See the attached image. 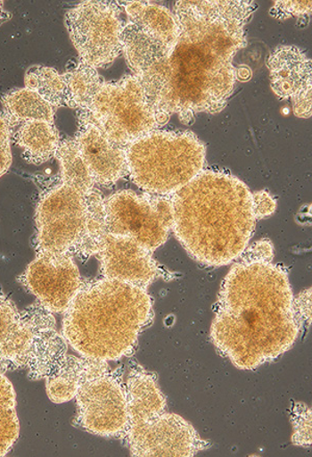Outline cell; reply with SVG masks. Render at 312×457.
Segmentation results:
<instances>
[{
	"mask_svg": "<svg viewBox=\"0 0 312 457\" xmlns=\"http://www.w3.org/2000/svg\"><path fill=\"white\" fill-rule=\"evenodd\" d=\"M256 8L248 0L175 3L178 37L167 52L125 23L122 53L162 124L174 114L187 124L199 112L226 108L236 81L234 56L247 46L245 28Z\"/></svg>",
	"mask_w": 312,
	"mask_h": 457,
	"instance_id": "6da1fadb",
	"label": "cell"
},
{
	"mask_svg": "<svg viewBox=\"0 0 312 457\" xmlns=\"http://www.w3.org/2000/svg\"><path fill=\"white\" fill-rule=\"evenodd\" d=\"M300 330L284 269L245 261L231 267L210 328L218 352L237 369L252 371L289 352Z\"/></svg>",
	"mask_w": 312,
	"mask_h": 457,
	"instance_id": "7a4b0ae2",
	"label": "cell"
},
{
	"mask_svg": "<svg viewBox=\"0 0 312 457\" xmlns=\"http://www.w3.org/2000/svg\"><path fill=\"white\" fill-rule=\"evenodd\" d=\"M170 198L173 234L193 260L221 267L241 258L256 219L252 193L240 179L208 169Z\"/></svg>",
	"mask_w": 312,
	"mask_h": 457,
	"instance_id": "3957f363",
	"label": "cell"
},
{
	"mask_svg": "<svg viewBox=\"0 0 312 457\" xmlns=\"http://www.w3.org/2000/svg\"><path fill=\"white\" fill-rule=\"evenodd\" d=\"M152 314L147 289L103 278L80 287L65 312L62 335L81 358L115 361L133 353Z\"/></svg>",
	"mask_w": 312,
	"mask_h": 457,
	"instance_id": "277c9868",
	"label": "cell"
},
{
	"mask_svg": "<svg viewBox=\"0 0 312 457\" xmlns=\"http://www.w3.org/2000/svg\"><path fill=\"white\" fill-rule=\"evenodd\" d=\"M128 425L124 437L136 457H192L209 443L183 417L167 411V399L153 374L140 366L127 379Z\"/></svg>",
	"mask_w": 312,
	"mask_h": 457,
	"instance_id": "5b68a950",
	"label": "cell"
},
{
	"mask_svg": "<svg viewBox=\"0 0 312 457\" xmlns=\"http://www.w3.org/2000/svg\"><path fill=\"white\" fill-rule=\"evenodd\" d=\"M205 154L192 131L154 129L125 148L131 180L159 196H171L204 170Z\"/></svg>",
	"mask_w": 312,
	"mask_h": 457,
	"instance_id": "8992f818",
	"label": "cell"
},
{
	"mask_svg": "<svg viewBox=\"0 0 312 457\" xmlns=\"http://www.w3.org/2000/svg\"><path fill=\"white\" fill-rule=\"evenodd\" d=\"M83 111L114 145L124 149L142 136L164 127L135 75L118 81L103 80Z\"/></svg>",
	"mask_w": 312,
	"mask_h": 457,
	"instance_id": "52a82bcc",
	"label": "cell"
},
{
	"mask_svg": "<svg viewBox=\"0 0 312 457\" xmlns=\"http://www.w3.org/2000/svg\"><path fill=\"white\" fill-rule=\"evenodd\" d=\"M75 398L78 423L87 433L124 437L128 425L127 384L109 362L83 358Z\"/></svg>",
	"mask_w": 312,
	"mask_h": 457,
	"instance_id": "ba28073f",
	"label": "cell"
},
{
	"mask_svg": "<svg viewBox=\"0 0 312 457\" xmlns=\"http://www.w3.org/2000/svg\"><path fill=\"white\" fill-rule=\"evenodd\" d=\"M35 221L37 253L78 255L86 228L84 194L61 180L50 186L37 202Z\"/></svg>",
	"mask_w": 312,
	"mask_h": 457,
	"instance_id": "9c48e42d",
	"label": "cell"
},
{
	"mask_svg": "<svg viewBox=\"0 0 312 457\" xmlns=\"http://www.w3.org/2000/svg\"><path fill=\"white\" fill-rule=\"evenodd\" d=\"M106 233L133 237L152 253L172 230L170 196L122 190L104 197Z\"/></svg>",
	"mask_w": 312,
	"mask_h": 457,
	"instance_id": "30bf717a",
	"label": "cell"
},
{
	"mask_svg": "<svg viewBox=\"0 0 312 457\" xmlns=\"http://www.w3.org/2000/svg\"><path fill=\"white\" fill-rule=\"evenodd\" d=\"M121 12L119 3L97 0H86L67 11L65 24L79 61L97 71L116 61L122 53Z\"/></svg>",
	"mask_w": 312,
	"mask_h": 457,
	"instance_id": "8fae6325",
	"label": "cell"
},
{
	"mask_svg": "<svg viewBox=\"0 0 312 457\" xmlns=\"http://www.w3.org/2000/svg\"><path fill=\"white\" fill-rule=\"evenodd\" d=\"M53 322V312L40 303L19 311L0 292V373L30 370L39 353L41 337Z\"/></svg>",
	"mask_w": 312,
	"mask_h": 457,
	"instance_id": "7c38bea8",
	"label": "cell"
},
{
	"mask_svg": "<svg viewBox=\"0 0 312 457\" xmlns=\"http://www.w3.org/2000/svg\"><path fill=\"white\" fill-rule=\"evenodd\" d=\"M18 280L53 314H65L84 284L69 253H37Z\"/></svg>",
	"mask_w": 312,
	"mask_h": 457,
	"instance_id": "4fadbf2b",
	"label": "cell"
},
{
	"mask_svg": "<svg viewBox=\"0 0 312 457\" xmlns=\"http://www.w3.org/2000/svg\"><path fill=\"white\" fill-rule=\"evenodd\" d=\"M103 278L147 287L160 277V267L152 253L133 237L106 233L96 255Z\"/></svg>",
	"mask_w": 312,
	"mask_h": 457,
	"instance_id": "5bb4252c",
	"label": "cell"
},
{
	"mask_svg": "<svg viewBox=\"0 0 312 457\" xmlns=\"http://www.w3.org/2000/svg\"><path fill=\"white\" fill-rule=\"evenodd\" d=\"M74 140L96 185L114 186L128 174L125 149L112 144L85 111H78Z\"/></svg>",
	"mask_w": 312,
	"mask_h": 457,
	"instance_id": "9a60e30c",
	"label": "cell"
},
{
	"mask_svg": "<svg viewBox=\"0 0 312 457\" xmlns=\"http://www.w3.org/2000/svg\"><path fill=\"white\" fill-rule=\"evenodd\" d=\"M272 90L280 99L291 98L312 85L311 60L297 46H279L268 56Z\"/></svg>",
	"mask_w": 312,
	"mask_h": 457,
	"instance_id": "2e32d148",
	"label": "cell"
},
{
	"mask_svg": "<svg viewBox=\"0 0 312 457\" xmlns=\"http://www.w3.org/2000/svg\"><path fill=\"white\" fill-rule=\"evenodd\" d=\"M120 4L124 5L128 21L159 43L164 52L173 47L178 37V24L170 10L149 2Z\"/></svg>",
	"mask_w": 312,
	"mask_h": 457,
	"instance_id": "e0dca14e",
	"label": "cell"
},
{
	"mask_svg": "<svg viewBox=\"0 0 312 457\" xmlns=\"http://www.w3.org/2000/svg\"><path fill=\"white\" fill-rule=\"evenodd\" d=\"M12 137L21 149L23 160L36 166L55 158L61 144L59 129L47 121L19 124L12 129Z\"/></svg>",
	"mask_w": 312,
	"mask_h": 457,
	"instance_id": "ac0fdd59",
	"label": "cell"
},
{
	"mask_svg": "<svg viewBox=\"0 0 312 457\" xmlns=\"http://www.w3.org/2000/svg\"><path fill=\"white\" fill-rule=\"evenodd\" d=\"M2 104L3 114L8 119L12 129L28 121L54 123L53 106L28 87L6 93L2 98Z\"/></svg>",
	"mask_w": 312,
	"mask_h": 457,
	"instance_id": "d6986e66",
	"label": "cell"
},
{
	"mask_svg": "<svg viewBox=\"0 0 312 457\" xmlns=\"http://www.w3.org/2000/svg\"><path fill=\"white\" fill-rule=\"evenodd\" d=\"M55 158L59 162L60 180L62 184L73 187L84 195L95 187V181L74 139L61 141Z\"/></svg>",
	"mask_w": 312,
	"mask_h": 457,
	"instance_id": "ffe728a7",
	"label": "cell"
},
{
	"mask_svg": "<svg viewBox=\"0 0 312 457\" xmlns=\"http://www.w3.org/2000/svg\"><path fill=\"white\" fill-rule=\"evenodd\" d=\"M66 83L67 108L83 111L89 104L103 79L96 68L78 61L62 73Z\"/></svg>",
	"mask_w": 312,
	"mask_h": 457,
	"instance_id": "44dd1931",
	"label": "cell"
},
{
	"mask_svg": "<svg viewBox=\"0 0 312 457\" xmlns=\"http://www.w3.org/2000/svg\"><path fill=\"white\" fill-rule=\"evenodd\" d=\"M24 85L54 109L66 106L65 79L56 69L40 65L30 67L24 75Z\"/></svg>",
	"mask_w": 312,
	"mask_h": 457,
	"instance_id": "7402d4cb",
	"label": "cell"
},
{
	"mask_svg": "<svg viewBox=\"0 0 312 457\" xmlns=\"http://www.w3.org/2000/svg\"><path fill=\"white\" fill-rule=\"evenodd\" d=\"M19 419L14 386L0 373V457L9 454L19 437Z\"/></svg>",
	"mask_w": 312,
	"mask_h": 457,
	"instance_id": "603a6c76",
	"label": "cell"
},
{
	"mask_svg": "<svg viewBox=\"0 0 312 457\" xmlns=\"http://www.w3.org/2000/svg\"><path fill=\"white\" fill-rule=\"evenodd\" d=\"M86 228L83 246L78 253L81 258L96 255L100 240L106 234L104 197L97 187L86 194Z\"/></svg>",
	"mask_w": 312,
	"mask_h": 457,
	"instance_id": "cb8c5ba5",
	"label": "cell"
},
{
	"mask_svg": "<svg viewBox=\"0 0 312 457\" xmlns=\"http://www.w3.org/2000/svg\"><path fill=\"white\" fill-rule=\"evenodd\" d=\"M81 361L83 358L68 355L59 370L45 379L47 395L53 403L62 404L70 402L77 395Z\"/></svg>",
	"mask_w": 312,
	"mask_h": 457,
	"instance_id": "d4e9b609",
	"label": "cell"
},
{
	"mask_svg": "<svg viewBox=\"0 0 312 457\" xmlns=\"http://www.w3.org/2000/svg\"><path fill=\"white\" fill-rule=\"evenodd\" d=\"M291 421L293 433L291 443L297 447L311 446V410L308 404L296 403L291 405Z\"/></svg>",
	"mask_w": 312,
	"mask_h": 457,
	"instance_id": "484cf974",
	"label": "cell"
},
{
	"mask_svg": "<svg viewBox=\"0 0 312 457\" xmlns=\"http://www.w3.org/2000/svg\"><path fill=\"white\" fill-rule=\"evenodd\" d=\"M311 10L310 0H280V2H275L270 14L279 21H285L291 17L309 16Z\"/></svg>",
	"mask_w": 312,
	"mask_h": 457,
	"instance_id": "4316f807",
	"label": "cell"
},
{
	"mask_svg": "<svg viewBox=\"0 0 312 457\" xmlns=\"http://www.w3.org/2000/svg\"><path fill=\"white\" fill-rule=\"evenodd\" d=\"M12 129L8 119L0 112V179L8 173L12 162L11 139Z\"/></svg>",
	"mask_w": 312,
	"mask_h": 457,
	"instance_id": "83f0119b",
	"label": "cell"
},
{
	"mask_svg": "<svg viewBox=\"0 0 312 457\" xmlns=\"http://www.w3.org/2000/svg\"><path fill=\"white\" fill-rule=\"evenodd\" d=\"M274 246L270 240H259L248 246L241 255L240 261L272 262Z\"/></svg>",
	"mask_w": 312,
	"mask_h": 457,
	"instance_id": "f1b7e54d",
	"label": "cell"
},
{
	"mask_svg": "<svg viewBox=\"0 0 312 457\" xmlns=\"http://www.w3.org/2000/svg\"><path fill=\"white\" fill-rule=\"evenodd\" d=\"M252 206L256 221H259L276 212L277 203L270 193L260 190L252 193Z\"/></svg>",
	"mask_w": 312,
	"mask_h": 457,
	"instance_id": "f546056e",
	"label": "cell"
},
{
	"mask_svg": "<svg viewBox=\"0 0 312 457\" xmlns=\"http://www.w3.org/2000/svg\"><path fill=\"white\" fill-rule=\"evenodd\" d=\"M293 310L300 328H309L311 324V287L303 290L298 296H293Z\"/></svg>",
	"mask_w": 312,
	"mask_h": 457,
	"instance_id": "4dcf8cb0",
	"label": "cell"
},
{
	"mask_svg": "<svg viewBox=\"0 0 312 457\" xmlns=\"http://www.w3.org/2000/svg\"><path fill=\"white\" fill-rule=\"evenodd\" d=\"M311 93L312 85L304 87L291 97L292 109L295 115L299 118L311 117Z\"/></svg>",
	"mask_w": 312,
	"mask_h": 457,
	"instance_id": "1f68e13d",
	"label": "cell"
},
{
	"mask_svg": "<svg viewBox=\"0 0 312 457\" xmlns=\"http://www.w3.org/2000/svg\"><path fill=\"white\" fill-rule=\"evenodd\" d=\"M9 18V12L5 11L4 2H0V25Z\"/></svg>",
	"mask_w": 312,
	"mask_h": 457,
	"instance_id": "d6a6232c",
	"label": "cell"
}]
</instances>
